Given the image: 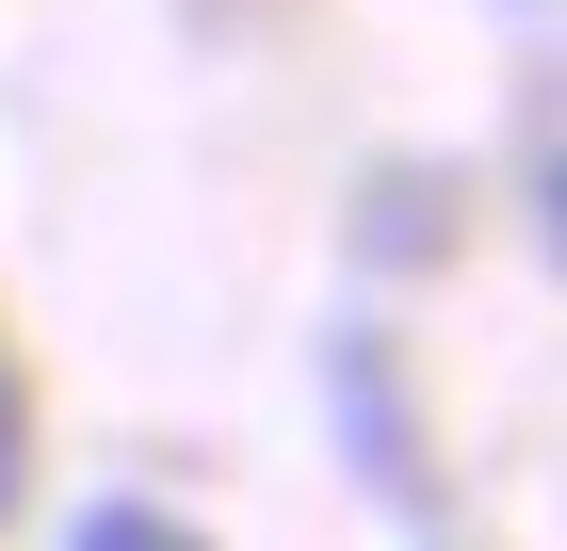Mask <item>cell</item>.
<instances>
[{
  "mask_svg": "<svg viewBox=\"0 0 567 551\" xmlns=\"http://www.w3.org/2000/svg\"><path fill=\"white\" fill-rule=\"evenodd\" d=\"M324 438H341V470L405 519V535H437V438H422V406H405V340L324 325Z\"/></svg>",
  "mask_w": 567,
  "mask_h": 551,
  "instance_id": "obj_1",
  "label": "cell"
},
{
  "mask_svg": "<svg viewBox=\"0 0 567 551\" xmlns=\"http://www.w3.org/2000/svg\"><path fill=\"white\" fill-rule=\"evenodd\" d=\"M454 227H471V163H437V146L357 163V195H341V244L373 259V276H422V259H454Z\"/></svg>",
  "mask_w": 567,
  "mask_h": 551,
  "instance_id": "obj_2",
  "label": "cell"
},
{
  "mask_svg": "<svg viewBox=\"0 0 567 551\" xmlns=\"http://www.w3.org/2000/svg\"><path fill=\"white\" fill-rule=\"evenodd\" d=\"M519 227L567 244V98L551 82H519Z\"/></svg>",
  "mask_w": 567,
  "mask_h": 551,
  "instance_id": "obj_3",
  "label": "cell"
},
{
  "mask_svg": "<svg viewBox=\"0 0 567 551\" xmlns=\"http://www.w3.org/2000/svg\"><path fill=\"white\" fill-rule=\"evenodd\" d=\"M65 551H178V519H163V503H82Z\"/></svg>",
  "mask_w": 567,
  "mask_h": 551,
  "instance_id": "obj_4",
  "label": "cell"
},
{
  "mask_svg": "<svg viewBox=\"0 0 567 551\" xmlns=\"http://www.w3.org/2000/svg\"><path fill=\"white\" fill-rule=\"evenodd\" d=\"M17 487H33V389H17V340H0V519H17Z\"/></svg>",
  "mask_w": 567,
  "mask_h": 551,
  "instance_id": "obj_5",
  "label": "cell"
}]
</instances>
